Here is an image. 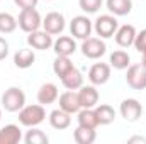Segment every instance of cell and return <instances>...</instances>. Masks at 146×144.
I'll return each mask as SVG.
<instances>
[{
  "mask_svg": "<svg viewBox=\"0 0 146 144\" xmlns=\"http://www.w3.org/2000/svg\"><path fill=\"white\" fill-rule=\"evenodd\" d=\"M44 117H46V110L41 104L22 107L21 112H19V122L26 127H34L37 124H41L44 120Z\"/></svg>",
  "mask_w": 146,
  "mask_h": 144,
  "instance_id": "obj_1",
  "label": "cell"
},
{
  "mask_svg": "<svg viewBox=\"0 0 146 144\" xmlns=\"http://www.w3.org/2000/svg\"><path fill=\"white\" fill-rule=\"evenodd\" d=\"M24 104H26V95L17 87L7 88L2 95V105L7 112H17L24 107Z\"/></svg>",
  "mask_w": 146,
  "mask_h": 144,
  "instance_id": "obj_2",
  "label": "cell"
},
{
  "mask_svg": "<svg viewBox=\"0 0 146 144\" xmlns=\"http://www.w3.org/2000/svg\"><path fill=\"white\" fill-rule=\"evenodd\" d=\"M41 15L36 9H22L19 14V27L24 32H33L37 31L41 26Z\"/></svg>",
  "mask_w": 146,
  "mask_h": 144,
  "instance_id": "obj_3",
  "label": "cell"
},
{
  "mask_svg": "<svg viewBox=\"0 0 146 144\" xmlns=\"http://www.w3.org/2000/svg\"><path fill=\"white\" fill-rule=\"evenodd\" d=\"M126 81L134 90L146 88V66H143V65H131L127 68Z\"/></svg>",
  "mask_w": 146,
  "mask_h": 144,
  "instance_id": "obj_4",
  "label": "cell"
},
{
  "mask_svg": "<svg viewBox=\"0 0 146 144\" xmlns=\"http://www.w3.org/2000/svg\"><path fill=\"white\" fill-rule=\"evenodd\" d=\"M106 42L97 39V37H87L83 39V44H82V53L83 56L90 58V59H97L100 56L106 54Z\"/></svg>",
  "mask_w": 146,
  "mask_h": 144,
  "instance_id": "obj_5",
  "label": "cell"
},
{
  "mask_svg": "<svg viewBox=\"0 0 146 144\" xmlns=\"http://www.w3.org/2000/svg\"><path fill=\"white\" fill-rule=\"evenodd\" d=\"M70 31H72V36L78 37V39H87L92 32V22L85 15H76L73 17L72 24H70Z\"/></svg>",
  "mask_w": 146,
  "mask_h": 144,
  "instance_id": "obj_6",
  "label": "cell"
},
{
  "mask_svg": "<svg viewBox=\"0 0 146 144\" xmlns=\"http://www.w3.org/2000/svg\"><path fill=\"white\" fill-rule=\"evenodd\" d=\"M117 31V20L112 15H100L95 20V32L100 37H112Z\"/></svg>",
  "mask_w": 146,
  "mask_h": 144,
  "instance_id": "obj_7",
  "label": "cell"
},
{
  "mask_svg": "<svg viewBox=\"0 0 146 144\" xmlns=\"http://www.w3.org/2000/svg\"><path fill=\"white\" fill-rule=\"evenodd\" d=\"M141 112H143V107L136 98H126L121 104V115L129 122L138 120L141 117Z\"/></svg>",
  "mask_w": 146,
  "mask_h": 144,
  "instance_id": "obj_8",
  "label": "cell"
},
{
  "mask_svg": "<svg viewBox=\"0 0 146 144\" xmlns=\"http://www.w3.org/2000/svg\"><path fill=\"white\" fill-rule=\"evenodd\" d=\"M42 26H44V31L49 32L51 36H53V34H60V32L65 29V17H63L60 12H49V14L44 17Z\"/></svg>",
  "mask_w": 146,
  "mask_h": 144,
  "instance_id": "obj_9",
  "label": "cell"
},
{
  "mask_svg": "<svg viewBox=\"0 0 146 144\" xmlns=\"http://www.w3.org/2000/svg\"><path fill=\"white\" fill-rule=\"evenodd\" d=\"M27 44L34 49L42 51V49H49L53 46V39H51V34L46 31H33L27 36Z\"/></svg>",
  "mask_w": 146,
  "mask_h": 144,
  "instance_id": "obj_10",
  "label": "cell"
},
{
  "mask_svg": "<svg viewBox=\"0 0 146 144\" xmlns=\"http://www.w3.org/2000/svg\"><path fill=\"white\" fill-rule=\"evenodd\" d=\"M109 78H110V66L107 63H95L88 71V80L94 85H104Z\"/></svg>",
  "mask_w": 146,
  "mask_h": 144,
  "instance_id": "obj_11",
  "label": "cell"
},
{
  "mask_svg": "<svg viewBox=\"0 0 146 144\" xmlns=\"http://www.w3.org/2000/svg\"><path fill=\"white\" fill-rule=\"evenodd\" d=\"M134 37H136V29H134V26H131V24L121 26V27L115 31V42H117L121 48H129L131 44H134Z\"/></svg>",
  "mask_w": 146,
  "mask_h": 144,
  "instance_id": "obj_12",
  "label": "cell"
},
{
  "mask_svg": "<svg viewBox=\"0 0 146 144\" xmlns=\"http://www.w3.org/2000/svg\"><path fill=\"white\" fill-rule=\"evenodd\" d=\"M78 100L83 108H94L99 102V92L94 87H80Z\"/></svg>",
  "mask_w": 146,
  "mask_h": 144,
  "instance_id": "obj_13",
  "label": "cell"
},
{
  "mask_svg": "<svg viewBox=\"0 0 146 144\" xmlns=\"http://www.w3.org/2000/svg\"><path fill=\"white\" fill-rule=\"evenodd\" d=\"M60 108H63L68 114L78 112L82 108L80 100H78V93H75L73 90H68V92L61 93V97H60Z\"/></svg>",
  "mask_w": 146,
  "mask_h": 144,
  "instance_id": "obj_14",
  "label": "cell"
},
{
  "mask_svg": "<svg viewBox=\"0 0 146 144\" xmlns=\"http://www.w3.org/2000/svg\"><path fill=\"white\" fill-rule=\"evenodd\" d=\"M56 98H58V87L54 83H44L37 92V102L41 105L53 104Z\"/></svg>",
  "mask_w": 146,
  "mask_h": 144,
  "instance_id": "obj_15",
  "label": "cell"
},
{
  "mask_svg": "<svg viewBox=\"0 0 146 144\" xmlns=\"http://www.w3.org/2000/svg\"><path fill=\"white\" fill-rule=\"evenodd\" d=\"M49 124H51L54 129L63 131V129H66V127L72 124V117H70V114L65 112L63 108H56V110H53V112L49 114Z\"/></svg>",
  "mask_w": 146,
  "mask_h": 144,
  "instance_id": "obj_16",
  "label": "cell"
},
{
  "mask_svg": "<svg viewBox=\"0 0 146 144\" xmlns=\"http://www.w3.org/2000/svg\"><path fill=\"white\" fill-rule=\"evenodd\" d=\"M34 59H36L34 51H33V49H27V48H22V49H19V51L14 54V63H15V66H17V68H22V70L33 66Z\"/></svg>",
  "mask_w": 146,
  "mask_h": 144,
  "instance_id": "obj_17",
  "label": "cell"
},
{
  "mask_svg": "<svg viewBox=\"0 0 146 144\" xmlns=\"http://www.w3.org/2000/svg\"><path fill=\"white\" fill-rule=\"evenodd\" d=\"M75 49H76V44H75V41L72 37L68 36H61L54 42V53L58 56H70V54L75 53Z\"/></svg>",
  "mask_w": 146,
  "mask_h": 144,
  "instance_id": "obj_18",
  "label": "cell"
},
{
  "mask_svg": "<svg viewBox=\"0 0 146 144\" xmlns=\"http://www.w3.org/2000/svg\"><path fill=\"white\" fill-rule=\"evenodd\" d=\"M21 141V129L14 124L0 129V144H17Z\"/></svg>",
  "mask_w": 146,
  "mask_h": 144,
  "instance_id": "obj_19",
  "label": "cell"
},
{
  "mask_svg": "<svg viewBox=\"0 0 146 144\" xmlns=\"http://www.w3.org/2000/svg\"><path fill=\"white\" fill-rule=\"evenodd\" d=\"M61 83H63V87L68 88V90H76V88L82 87V83H83V76H82V73L73 66L72 70L61 78Z\"/></svg>",
  "mask_w": 146,
  "mask_h": 144,
  "instance_id": "obj_20",
  "label": "cell"
},
{
  "mask_svg": "<svg viewBox=\"0 0 146 144\" xmlns=\"http://www.w3.org/2000/svg\"><path fill=\"white\" fill-rule=\"evenodd\" d=\"M78 126L95 129L99 126V119L95 115V110L94 108H83V110H80L78 112Z\"/></svg>",
  "mask_w": 146,
  "mask_h": 144,
  "instance_id": "obj_21",
  "label": "cell"
},
{
  "mask_svg": "<svg viewBox=\"0 0 146 144\" xmlns=\"http://www.w3.org/2000/svg\"><path fill=\"white\" fill-rule=\"evenodd\" d=\"M107 9L114 15H127L133 9L131 0H107Z\"/></svg>",
  "mask_w": 146,
  "mask_h": 144,
  "instance_id": "obj_22",
  "label": "cell"
},
{
  "mask_svg": "<svg viewBox=\"0 0 146 144\" xmlns=\"http://www.w3.org/2000/svg\"><path fill=\"white\" fill-rule=\"evenodd\" d=\"M73 137H75V141H76L78 144H92L94 141H95V129L78 126V127L75 129Z\"/></svg>",
  "mask_w": 146,
  "mask_h": 144,
  "instance_id": "obj_23",
  "label": "cell"
},
{
  "mask_svg": "<svg viewBox=\"0 0 146 144\" xmlns=\"http://www.w3.org/2000/svg\"><path fill=\"white\" fill-rule=\"evenodd\" d=\"M95 115H97L100 126H107V124H110L115 119L114 108L110 107V105H107V104H102V105H99V107L95 108Z\"/></svg>",
  "mask_w": 146,
  "mask_h": 144,
  "instance_id": "obj_24",
  "label": "cell"
},
{
  "mask_svg": "<svg viewBox=\"0 0 146 144\" xmlns=\"http://www.w3.org/2000/svg\"><path fill=\"white\" fill-rule=\"evenodd\" d=\"M72 68H73V63L68 56H58V54H56V59H54V63H53V70L56 73V76L63 78Z\"/></svg>",
  "mask_w": 146,
  "mask_h": 144,
  "instance_id": "obj_25",
  "label": "cell"
},
{
  "mask_svg": "<svg viewBox=\"0 0 146 144\" xmlns=\"http://www.w3.org/2000/svg\"><path fill=\"white\" fill-rule=\"evenodd\" d=\"M129 61H131L129 54H127L126 51H122V49L114 51V53L110 54V65H112L114 68H117V70L127 68V66H129Z\"/></svg>",
  "mask_w": 146,
  "mask_h": 144,
  "instance_id": "obj_26",
  "label": "cell"
},
{
  "mask_svg": "<svg viewBox=\"0 0 146 144\" xmlns=\"http://www.w3.org/2000/svg\"><path fill=\"white\" fill-rule=\"evenodd\" d=\"M15 27H17L15 17L7 14V12H0V32L9 34V32H14Z\"/></svg>",
  "mask_w": 146,
  "mask_h": 144,
  "instance_id": "obj_27",
  "label": "cell"
},
{
  "mask_svg": "<svg viewBox=\"0 0 146 144\" xmlns=\"http://www.w3.org/2000/svg\"><path fill=\"white\" fill-rule=\"evenodd\" d=\"M26 143L27 144H48V136L42 131H39V129H33V131H27Z\"/></svg>",
  "mask_w": 146,
  "mask_h": 144,
  "instance_id": "obj_28",
  "label": "cell"
},
{
  "mask_svg": "<svg viewBox=\"0 0 146 144\" xmlns=\"http://www.w3.org/2000/svg\"><path fill=\"white\" fill-rule=\"evenodd\" d=\"M78 3H80V9L82 10H85L88 14H94V12H97L100 9L102 0H78Z\"/></svg>",
  "mask_w": 146,
  "mask_h": 144,
  "instance_id": "obj_29",
  "label": "cell"
},
{
  "mask_svg": "<svg viewBox=\"0 0 146 144\" xmlns=\"http://www.w3.org/2000/svg\"><path fill=\"white\" fill-rule=\"evenodd\" d=\"M134 48L139 53H143L146 49V29H143L139 34H136V37H134Z\"/></svg>",
  "mask_w": 146,
  "mask_h": 144,
  "instance_id": "obj_30",
  "label": "cell"
},
{
  "mask_svg": "<svg viewBox=\"0 0 146 144\" xmlns=\"http://www.w3.org/2000/svg\"><path fill=\"white\" fill-rule=\"evenodd\" d=\"M14 2L21 9H36L37 5V0H14Z\"/></svg>",
  "mask_w": 146,
  "mask_h": 144,
  "instance_id": "obj_31",
  "label": "cell"
},
{
  "mask_svg": "<svg viewBox=\"0 0 146 144\" xmlns=\"http://www.w3.org/2000/svg\"><path fill=\"white\" fill-rule=\"evenodd\" d=\"M7 54H9V44H7V41L3 37H0V61L5 59Z\"/></svg>",
  "mask_w": 146,
  "mask_h": 144,
  "instance_id": "obj_32",
  "label": "cell"
},
{
  "mask_svg": "<svg viewBox=\"0 0 146 144\" xmlns=\"http://www.w3.org/2000/svg\"><path fill=\"white\" fill-rule=\"evenodd\" d=\"M129 143H146V139L145 137H131Z\"/></svg>",
  "mask_w": 146,
  "mask_h": 144,
  "instance_id": "obj_33",
  "label": "cell"
},
{
  "mask_svg": "<svg viewBox=\"0 0 146 144\" xmlns=\"http://www.w3.org/2000/svg\"><path fill=\"white\" fill-rule=\"evenodd\" d=\"M141 65H143V66H146V49L143 51V61H141Z\"/></svg>",
  "mask_w": 146,
  "mask_h": 144,
  "instance_id": "obj_34",
  "label": "cell"
},
{
  "mask_svg": "<svg viewBox=\"0 0 146 144\" xmlns=\"http://www.w3.org/2000/svg\"><path fill=\"white\" fill-rule=\"evenodd\" d=\"M0 117H2V110H0Z\"/></svg>",
  "mask_w": 146,
  "mask_h": 144,
  "instance_id": "obj_35",
  "label": "cell"
}]
</instances>
